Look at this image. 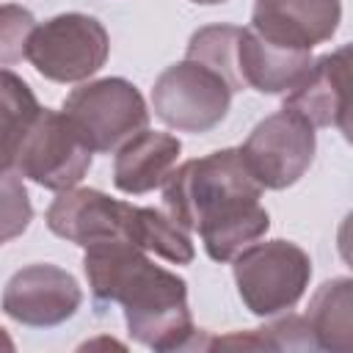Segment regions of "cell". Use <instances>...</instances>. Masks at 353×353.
Listing matches in <instances>:
<instances>
[{"label":"cell","instance_id":"obj_14","mask_svg":"<svg viewBox=\"0 0 353 353\" xmlns=\"http://www.w3.org/2000/svg\"><path fill=\"white\" fill-rule=\"evenodd\" d=\"M306 320L320 350L353 353V279L323 281L309 301Z\"/></svg>","mask_w":353,"mask_h":353},{"label":"cell","instance_id":"obj_5","mask_svg":"<svg viewBox=\"0 0 353 353\" xmlns=\"http://www.w3.org/2000/svg\"><path fill=\"white\" fill-rule=\"evenodd\" d=\"M110 52V36L97 17L69 11L36 25L25 58L52 83H80L97 74Z\"/></svg>","mask_w":353,"mask_h":353},{"label":"cell","instance_id":"obj_18","mask_svg":"<svg viewBox=\"0 0 353 353\" xmlns=\"http://www.w3.org/2000/svg\"><path fill=\"white\" fill-rule=\"evenodd\" d=\"M41 105L36 102L30 85L11 69H3V154H8L22 132L33 124Z\"/></svg>","mask_w":353,"mask_h":353},{"label":"cell","instance_id":"obj_19","mask_svg":"<svg viewBox=\"0 0 353 353\" xmlns=\"http://www.w3.org/2000/svg\"><path fill=\"white\" fill-rule=\"evenodd\" d=\"M3 240L8 243L11 237H17L19 232L28 229L33 210L28 201V190L25 185L17 179L14 168H3Z\"/></svg>","mask_w":353,"mask_h":353},{"label":"cell","instance_id":"obj_7","mask_svg":"<svg viewBox=\"0 0 353 353\" xmlns=\"http://www.w3.org/2000/svg\"><path fill=\"white\" fill-rule=\"evenodd\" d=\"M63 113L74 121L85 143L102 154L119 152L149 124V108L141 91L124 77L83 83L63 99Z\"/></svg>","mask_w":353,"mask_h":353},{"label":"cell","instance_id":"obj_20","mask_svg":"<svg viewBox=\"0 0 353 353\" xmlns=\"http://www.w3.org/2000/svg\"><path fill=\"white\" fill-rule=\"evenodd\" d=\"M33 30H36V22H33L30 11L11 6V3L3 6V28H0V52L3 55L0 58L6 66L17 58H25V47H28V39Z\"/></svg>","mask_w":353,"mask_h":353},{"label":"cell","instance_id":"obj_22","mask_svg":"<svg viewBox=\"0 0 353 353\" xmlns=\"http://www.w3.org/2000/svg\"><path fill=\"white\" fill-rule=\"evenodd\" d=\"M190 3H199V6H221L226 0H190Z\"/></svg>","mask_w":353,"mask_h":353},{"label":"cell","instance_id":"obj_13","mask_svg":"<svg viewBox=\"0 0 353 353\" xmlns=\"http://www.w3.org/2000/svg\"><path fill=\"white\" fill-rule=\"evenodd\" d=\"M314 58L309 50H287L270 44L256 30L240 33V72L248 88L259 94H290L309 74Z\"/></svg>","mask_w":353,"mask_h":353},{"label":"cell","instance_id":"obj_6","mask_svg":"<svg viewBox=\"0 0 353 353\" xmlns=\"http://www.w3.org/2000/svg\"><path fill=\"white\" fill-rule=\"evenodd\" d=\"M232 85L207 63L185 58L168 66L152 85L154 116L176 132L215 130L232 105Z\"/></svg>","mask_w":353,"mask_h":353},{"label":"cell","instance_id":"obj_3","mask_svg":"<svg viewBox=\"0 0 353 353\" xmlns=\"http://www.w3.org/2000/svg\"><path fill=\"white\" fill-rule=\"evenodd\" d=\"M94 149L63 110L41 108L17 146L3 154V168L33 179L47 190L77 188L91 168Z\"/></svg>","mask_w":353,"mask_h":353},{"label":"cell","instance_id":"obj_12","mask_svg":"<svg viewBox=\"0 0 353 353\" xmlns=\"http://www.w3.org/2000/svg\"><path fill=\"white\" fill-rule=\"evenodd\" d=\"M179 152H182V143L176 135L141 130L116 152L113 185L130 196H141L154 188H163L174 174Z\"/></svg>","mask_w":353,"mask_h":353},{"label":"cell","instance_id":"obj_11","mask_svg":"<svg viewBox=\"0 0 353 353\" xmlns=\"http://www.w3.org/2000/svg\"><path fill=\"white\" fill-rule=\"evenodd\" d=\"M339 22V0H254L248 28L270 44L312 52L336 33Z\"/></svg>","mask_w":353,"mask_h":353},{"label":"cell","instance_id":"obj_16","mask_svg":"<svg viewBox=\"0 0 353 353\" xmlns=\"http://www.w3.org/2000/svg\"><path fill=\"white\" fill-rule=\"evenodd\" d=\"M240 33L243 28L237 25H207L199 28L190 41H188V52L185 58L201 61L210 69H215L229 85L232 91H245V80L240 72Z\"/></svg>","mask_w":353,"mask_h":353},{"label":"cell","instance_id":"obj_17","mask_svg":"<svg viewBox=\"0 0 353 353\" xmlns=\"http://www.w3.org/2000/svg\"><path fill=\"white\" fill-rule=\"evenodd\" d=\"M215 345H243V347H273V350H306L317 347L309 320L298 314L279 317L262 328H254L248 334H232L223 339H215Z\"/></svg>","mask_w":353,"mask_h":353},{"label":"cell","instance_id":"obj_9","mask_svg":"<svg viewBox=\"0 0 353 353\" xmlns=\"http://www.w3.org/2000/svg\"><path fill=\"white\" fill-rule=\"evenodd\" d=\"M83 303L77 279L50 262L17 270L3 290V312L30 328H52L66 323Z\"/></svg>","mask_w":353,"mask_h":353},{"label":"cell","instance_id":"obj_1","mask_svg":"<svg viewBox=\"0 0 353 353\" xmlns=\"http://www.w3.org/2000/svg\"><path fill=\"white\" fill-rule=\"evenodd\" d=\"M262 190L243 149L229 146L174 168L163 185V204L182 229L199 232L212 262H232L270 229Z\"/></svg>","mask_w":353,"mask_h":353},{"label":"cell","instance_id":"obj_10","mask_svg":"<svg viewBox=\"0 0 353 353\" xmlns=\"http://www.w3.org/2000/svg\"><path fill=\"white\" fill-rule=\"evenodd\" d=\"M132 210L135 204L110 199L102 190L69 188L55 196L44 221L52 234L88 248L108 240H130Z\"/></svg>","mask_w":353,"mask_h":353},{"label":"cell","instance_id":"obj_21","mask_svg":"<svg viewBox=\"0 0 353 353\" xmlns=\"http://www.w3.org/2000/svg\"><path fill=\"white\" fill-rule=\"evenodd\" d=\"M336 248H339V256L345 259L347 268H353V210L345 215V221L339 223V232H336Z\"/></svg>","mask_w":353,"mask_h":353},{"label":"cell","instance_id":"obj_15","mask_svg":"<svg viewBox=\"0 0 353 353\" xmlns=\"http://www.w3.org/2000/svg\"><path fill=\"white\" fill-rule=\"evenodd\" d=\"M130 243H135L143 251L157 254L174 265H190L196 256L188 229H182L171 215H165L154 207L135 204L132 221H130Z\"/></svg>","mask_w":353,"mask_h":353},{"label":"cell","instance_id":"obj_8","mask_svg":"<svg viewBox=\"0 0 353 353\" xmlns=\"http://www.w3.org/2000/svg\"><path fill=\"white\" fill-rule=\"evenodd\" d=\"M240 149L254 179L265 190H284L295 185L314 160V124L298 110L281 108L262 119Z\"/></svg>","mask_w":353,"mask_h":353},{"label":"cell","instance_id":"obj_4","mask_svg":"<svg viewBox=\"0 0 353 353\" xmlns=\"http://www.w3.org/2000/svg\"><path fill=\"white\" fill-rule=\"evenodd\" d=\"M234 284L243 306L256 317L290 312L312 279L309 254L290 240L251 243L232 259Z\"/></svg>","mask_w":353,"mask_h":353},{"label":"cell","instance_id":"obj_2","mask_svg":"<svg viewBox=\"0 0 353 353\" xmlns=\"http://www.w3.org/2000/svg\"><path fill=\"white\" fill-rule=\"evenodd\" d=\"M83 270L97 303H119L127 331L152 350L204 347L201 328L193 325L188 281L154 265L130 240H108L85 248Z\"/></svg>","mask_w":353,"mask_h":353}]
</instances>
